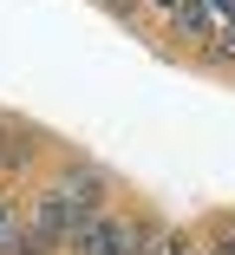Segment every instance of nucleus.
Masks as SVG:
<instances>
[{"label": "nucleus", "instance_id": "nucleus-4", "mask_svg": "<svg viewBox=\"0 0 235 255\" xmlns=\"http://www.w3.org/2000/svg\"><path fill=\"white\" fill-rule=\"evenodd\" d=\"M53 190H59L66 203H78V210L91 216V210H105V190H111V183H105V170H98V164H66Z\"/></svg>", "mask_w": 235, "mask_h": 255}, {"label": "nucleus", "instance_id": "nucleus-1", "mask_svg": "<svg viewBox=\"0 0 235 255\" xmlns=\"http://www.w3.org/2000/svg\"><path fill=\"white\" fill-rule=\"evenodd\" d=\"M151 236H157V229H151L144 216H131V210H91V216L72 229L66 255H144Z\"/></svg>", "mask_w": 235, "mask_h": 255}, {"label": "nucleus", "instance_id": "nucleus-8", "mask_svg": "<svg viewBox=\"0 0 235 255\" xmlns=\"http://www.w3.org/2000/svg\"><path fill=\"white\" fill-rule=\"evenodd\" d=\"M209 46H216V53H229V59H235V26H229V33H216Z\"/></svg>", "mask_w": 235, "mask_h": 255}, {"label": "nucleus", "instance_id": "nucleus-2", "mask_svg": "<svg viewBox=\"0 0 235 255\" xmlns=\"http://www.w3.org/2000/svg\"><path fill=\"white\" fill-rule=\"evenodd\" d=\"M78 223H85L78 203H66L59 190H39V196H33V210H26V229H20V236H26L33 249H46V255H59V249L72 242Z\"/></svg>", "mask_w": 235, "mask_h": 255}, {"label": "nucleus", "instance_id": "nucleus-6", "mask_svg": "<svg viewBox=\"0 0 235 255\" xmlns=\"http://www.w3.org/2000/svg\"><path fill=\"white\" fill-rule=\"evenodd\" d=\"M20 229H26V216L13 210V203H7V196H0V255H7V249L20 242Z\"/></svg>", "mask_w": 235, "mask_h": 255}, {"label": "nucleus", "instance_id": "nucleus-7", "mask_svg": "<svg viewBox=\"0 0 235 255\" xmlns=\"http://www.w3.org/2000/svg\"><path fill=\"white\" fill-rule=\"evenodd\" d=\"M203 255H235V223H222V229H216V242H209Z\"/></svg>", "mask_w": 235, "mask_h": 255}, {"label": "nucleus", "instance_id": "nucleus-3", "mask_svg": "<svg viewBox=\"0 0 235 255\" xmlns=\"http://www.w3.org/2000/svg\"><path fill=\"white\" fill-rule=\"evenodd\" d=\"M144 7L157 13V20H170L183 39H216V13H209V0H144Z\"/></svg>", "mask_w": 235, "mask_h": 255}, {"label": "nucleus", "instance_id": "nucleus-5", "mask_svg": "<svg viewBox=\"0 0 235 255\" xmlns=\"http://www.w3.org/2000/svg\"><path fill=\"white\" fill-rule=\"evenodd\" d=\"M144 255H203V249H196V236H190V229H157Z\"/></svg>", "mask_w": 235, "mask_h": 255}]
</instances>
